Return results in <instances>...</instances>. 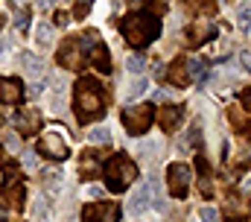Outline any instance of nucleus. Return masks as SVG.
Wrapping results in <instances>:
<instances>
[{
	"mask_svg": "<svg viewBox=\"0 0 251 222\" xmlns=\"http://www.w3.org/2000/svg\"><path fill=\"white\" fill-rule=\"evenodd\" d=\"M201 222H219V214L213 208H201Z\"/></svg>",
	"mask_w": 251,
	"mask_h": 222,
	"instance_id": "25",
	"label": "nucleus"
},
{
	"mask_svg": "<svg viewBox=\"0 0 251 222\" xmlns=\"http://www.w3.org/2000/svg\"><path fill=\"white\" fill-rule=\"evenodd\" d=\"M149 202H155V184H152V181H146V184L128 199V214H134V217L143 214V211L149 208Z\"/></svg>",
	"mask_w": 251,
	"mask_h": 222,
	"instance_id": "10",
	"label": "nucleus"
},
{
	"mask_svg": "<svg viewBox=\"0 0 251 222\" xmlns=\"http://www.w3.org/2000/svg\"><path fill=\"white\" fill-rule=\"evenodd\" d=\"M38 126H41V114L35 109L21 111V114L15 117V129H18L21 135H32V132H38Z\"/></svg>",
	"mask_w": 251,
	"mask_h": 222,
	"instance_id": "12",
	"label": "nucleus"
},
{
	"mask_svg": "<svg viewBox=\"0 0 251 222\" xmlns=\"http://www.w3.org/2000/svg\"><path fill=\"white\" fill-rule=\"evenodd\" d=\"M41 88H44V85H41V82H35V85H32V88H29V97H32V100H35V97H38V94H41Z\"/></svg>",
	"mask_w": 251,
	"mask_h": 222,
	"instance_id": "28",
	"label": "nucleus"
},
{
	"mask_svg": "<svg viewBox=\"0 0 251 222\" xmlns=\"http://www.w3.org/2000/svg\"><path fill=\"white\" fill-rule=\"evenodd\" d=\"M102 172H105V184H108V190H114V193H123L126 187L137 178V166L131 164L126 155H111L108 164L102 166Z\"/></svg>",
	"mask_w": 251,
	"mask_h": 222,
	"instance_id": "3",
	"label": "nucleus"
},
{
	"mask_svg": "<svg viewBox=\"0 0 251 222\" xmlns=\"http://www.w3.org/2000/svg\"><path fill=\"white\" fill-rule=\"evenodd\" d=\"M120 29H123L128 44L146 47V44H152L161 35V21L155 15H128L123 24H120Z\"/></svg>",
	"mask_w": 251,
	"mask_h": 222,
	"instance_id": "2",
	"label": "nucleus"
},
{
	"mask_svg": "<svg viewBox=\"0 0 251 222\" xmlns=\"http://www.w3.org/2000/svg\"><path fill=\"white\" fill-rule=\"evenodd\" d=\"M88 138H91V143H102V146H108V143H111V132H108L105 126H97Z\"/></svg>",
	"mask_w": 251,
	"mask_h": 222,
	"instance_id": "20",
	"label": "nucleus"
},
{
	"mask_svg": "<svg viewBox=\"0 0 251 222\" xmlns=\"http://www.w3.org/2000/svg\"><path fill=\"white\" fill-rule=\"evenodd\" d=\"M94 38H97V32H88V35H73V38H67V41L62 44V50H59V64L70 67V70L82 67V64H85V58H88V50L94 47Z\"/></svg>",
	"mask_w": 251,
	"mask_h": 222,
	"instance_id": "4",
	"label": "nucleus"
},
{
	"mask_svg": "<svg viewBox=\"0 0 251 222\" xmlns=\"http://www.w3.org/2000/svg\"><path fill=\"white\" fill-rule=\"evenodd\" d=\"M170 79H173L176 85H181V88L190 85V70H187V61H184V58H178V61L170 67Z\"/></svg>",
	"mask_w": 251,
	"mask_h": 222,
	"instance_id": "17",
	"label": "nucleus"
},
{
	"mask_svg": "<svg viewBox=\"0 0 251 222\" xmlns=\"http://www.w3.org/2000/svg\"><path fill=\"white\" fill-rule=\"evenodd\" d=\"M67 152H70V146H67V140H64L62 132H47V135H41V140H38V155L53 158V161H64Z\"/></svg>",
	"mask_w": 251,
	"mask_h": 222,
	"instance_id": "6",
	"label": "nucleus"
},
{
	"mask_svg": "<svg viewBox=\"0 0 251 222\" xmlns=\"http://www.w3.org/2000/svg\"><path fill=\"white\" fill-rule=\"evenodd\" d=\"M102 155L100 152H94V149H88V152H82V158H79V175H85V178H94L97 172H102Z\"/></svg>",
	"mask_w": 251,
	"mask_h": 222,
	"instance_id": "11",
	"label": "nucleus"
},
{
	"mask_svg": "<svg viewBox=\"0 0 251 222\" xmlns=\"http://www.w3.org/2000/svg\"><path fill=\"white\" fill-rule=\"evenodd\" d=\"M240 100H243V109L251 111V88H246V91H243V97H240Z\"/></svg>",
	"mask_w": 251,
	"mask_h": 222,
	"instance_id": "26",
	"label": "nucleus"
},
{
	"mask_svg": "<svg viewBox=\"0 0 251 222\" xmlns=\"http://www.w3.org/2000/svg\"><path fill=\"white\" fill-rule=\"evenodd\" d=\"M0 222H6V211L3 208H0Z\"/></svg>",
	"mask_w": 251,
	"mask_h": 222,
	"instance_id": "32",
	"label": "nucleus"
},
{
	"mask_svg": "<svg viewBox=\"0 0 251 222\" xmlns=\"http://www.w3.org/2000/svg\"><path fill=\"white\" fill-rule=\"evenodd\" d=\"M21 67H24L29 76H38V73H41V61H38L35 56H29V53L21 56Z\"/></svg>",
	"mask_w": 251,
	"mask_h": 222,
	"instance_id": "19",
	"label": "nucleus"
},
{
	"mask_svg": "<svg viewBox=\"0 0 251 222\" xmlns=\"http://www.w3.org/2000/svg\"><path fill=\"white\" fill-rule=\"evenodd\" d=\"M178 123H181V109H178V106H167V109H161V126H164V132L178 129Z\"/></svg>",
	"mask_w": 251,
	"mask_h": 222,
	"instance_id": "16",
	"label": "nucleus"
},
{
	"mask_svg": "<svg viewBox=\"0 0 251 222\" xmlns=\"http://www.w3.org/2000/svg\"><path fill=\"white\" fill-rule=\"evenodd\" d=\"M146 88H149V82H146V79H134V82H131V88H128V100L140 97V94H143Z\"/></svg>",
	"mask_w": 251,
	"mask_h": 222,
	"instance_id": "22",
	"label": "nucleus"
},
{
	"mask_svg": "<svg viewBox=\"0 0 251 222\" xmlns=\"http://www.w3.org/2000/svg\"><path fill=\"white\" fill-rule=\"evenodd\" d=\"M3 196L12 202V208H24V187H21V178L15 175V166H6V184H3Z\"/></svg>",
	"mask_w": 251,
	"mask_h": 222,
	"instance_id": "9",
	"label": "nucleus"
},
{
	"mask_svg": "<svg viewBox=\"0 0 251 222\" xmlns=\"http://www.w3.org/2000/svg\"><path fill=\"white\" fill-rule=\"evenodd\" d=\"M237 24H240V29H249V27H251V9H249V6H243V9H240Z\"/></svg>",
	"mask_w": 251,
	"mask_h": 222,
	"instance_id": "24",
	"label": "nucleus"
},
{
	"mask_svg": "<svg viewBox=\"0 0 251 222\" xmlns=\"http://www.w3.org/2000/svg\"><path fill=\"white\" fill-rule=\"evenodd\" d=\"M21 97H24V88H21V82L18 79H0V103H21Z\"/></svg>",
	"mask_w": 251,
	"mask_h": 222,
	"instance_id": "13",
	"label": "nucleus"
},
{
	"mask_svg": "<svg viewBox=\"0 0 251 222\" xmlns=\"http://www.w3.org/2000/svg\"><path fill=\"white\" fill-rule=\"evenodd\" d=\"M120 205L117 202H94L82 211V222H117Z\"/></svg>",
	"mask_w": 251,
	"mask_h": 222,
	"instance_id": "7",
	"label": "nucleus"
},
{
	"mask_svg": "<svg viewBox=\"0 0 251 222\" xmlns=\"http://www.w3.org/2000/svg\"><path fill=\"white\" fill-rule=\"evenodd\" d=\"M213 35H216V27H213L210 21H196V27L190 29V38H193L190 44H204V41L213 38Z\"/></svg>",
	"mask_w": 251,
	"mask_h": 222,
	"instance_id": "15",
	"label": "nucleus"
},
{
	"mask_svg": "<svg viewBox=\"0 0 251 222\" xmlns=\"http://www.w3.org/2000/svg\"><path fill=\"white\" fill-rule=\"evenodd\" d=\"M134 3H137V0H134Z\"/></svg>",
	"mask_w": 251,
	"mask_h": 222,
	"instance_id": "34",
	"label": "nucleus"
},
{
	"mask_svg": "<svg viewBox=\"0 0 251 222\" xmlns=\"http://www.w3.org/2000/svg\"><path fill=\"white\" fill-rule=\"evenodd\" d=\"M35 41H38L41 47H50V44H53V27H50L47 21H41V24L35 27Z\"/></svg>",
	"mask_w": 251,
	"mask_h": 222,
	"instance_id": "18",
	"label": "nucleus"
},
{
	"mask_svg": "<svg viewBox=\"0 0 251 222\" xmlns=\"http://www.w3.org/2000/svg\"><path fill=\"white\" fill-rule=\"evenodd\" d=\"M187 70H190V79H199V76L204 73V61L193 58V61H187Z\"/></svg>",
	"mask_w": 251,
	"mask_h": 222,
	"instance_id": "23",
	"label": "nucleus"
},
{
	"mask_svg": "<svg viewBox=\"0 0 251 222\" xmlns=\"http://www.w3.org/2000/svg\"><path fill=\"white\" fill-rule=\"evenodd\" d=\"M91 61H94V67H97L100 73H111V53H108L105 44H94V50H91Z\"/></svg>",
	"mask_w": 251,
	"mask_h": 222,
	"instance_id": "14",
	"label": "nucleus"
},
{
	"mask_svg": "<svg viewBox=\"0 0 251 222\" xmlns=\"http://www.w3.org/2000/svg\"><path fill=\"white\" fill-rule=\"evenodd\" d=\"M126 67H128L131 73H143V67H146V61H143L140 56H128V58H126Z\"/></svg>",
	"mask_w": 251,
	"mask_h": 222,
	"instance_id": "21",
	"label": "nucleus"
},
{
	"mask_svg": "<svg viewBox=\"0 0 251 222\" xmlns=\"http://www.w3.org/2000/svg\"><path fill=\"white\" fill-rule=\"evenodd\" d=\"M56 24H59V27L67 24V15H64V12H56Z\"/></svg>",
	"mask_w": 251,
	"mask_h": 222,
	"instance_id": "30",
	"label": "nucleus"
},
{
	"mask_svg": "<svg viewBox=\"0 0 251 222\" xmlns=\"http://www.w3.org/2000/svg\"><path fill=\"white\" fill-rule=\"evenodd\" d=\"M0 27H3V18H0Z\"/></svg>",
	"mask_w": 251,
	"mask_h": 222,
	"instance_id": "33",
	"label": "nucleus"
},
{
	"mask_svg": "<svg viewBox=\"0 0 251 222\" xmlns=\"http://www.w3.org/2000/svg\"><path fill=\"white\" fill-rule=\"evenodd\" d=\"M240 64H243V67L251 73V53H240Z\"/></svg>",
	"mask_w": 251,
	"mask_h": 222,
	"instance_id": "27",
	"label": "nucleus"
},
{
	"mask_svg": "<svg viewBox=\"0 0 251 222\" xmlns=\"http://www.w3.org/2000/svg\"><path fill=\"white\" fill-rule=\"evenodd\" d=\"M167 187L176 199H184L190 190V166L184 164H170L167 169Z\"/></svg>",
	"mask_w": 251,
	"mask_h": 222,
	"instance_id": "8",
	"label": "nucleus"
},
{
	"mask_svg": "<svg viewBox=\"0 0 251 222\" xmlns=\"http://www.w3.org/2000/svg\"><path fill=\"white\" fill-rule=\"evenodd\" d=\"M152 120H155V109L149 106V103H140V106H128L123 111V126L128 135H134V138H140L149 126H152Z\"/></svg>",
	"mask_w": 251,
	"mask_h": 222,
	"instance_id": "5",
	"label": "nucleus"
},
{
	"mask_svg": "<svg viewBox=\"0 0 251 222\" xmlns=\"http://www.w3.org/2000/svg\"><path fill=\"white\" fill-rule=\"evenodd\" d=\"M6 149H12V152H18V140H15V138H9V135H6Z\"/></svg>",
	"mask_w": 251,
	"mask_h": 222,
	"instance_id": "29",
	"label": "nucleus"
},
{
	"mask_svg": "<svg viewBox=\"0 0 251 222\" xmlns=\"http://www.w3.org/2000/svg\"><path fill=\"white\" fill-rule=\"evenodd\" d=\"M105 114V94L97 85V79H79L76 82V120L85 126Z\"/></svg>",
	"mask_w": 251,
	"mask_h": 222,
	"instance_id": "1",
	"label": "nucleus"
},
{
	"mask_svg": "<svg viewBox=\"0 0 251 222\" xmlns=\"http://www.w3.org/2000/svg\"><path fill=\"white\" fill-rule=\"evenodd\" d=\"M6 47H9V41H0V56L6 53Z\"/></svg>",
	"mask_w": 251,
	"mask_h": 222,
	"instance_id": "31",
	"label": "nucleus"
}]
</instances>
